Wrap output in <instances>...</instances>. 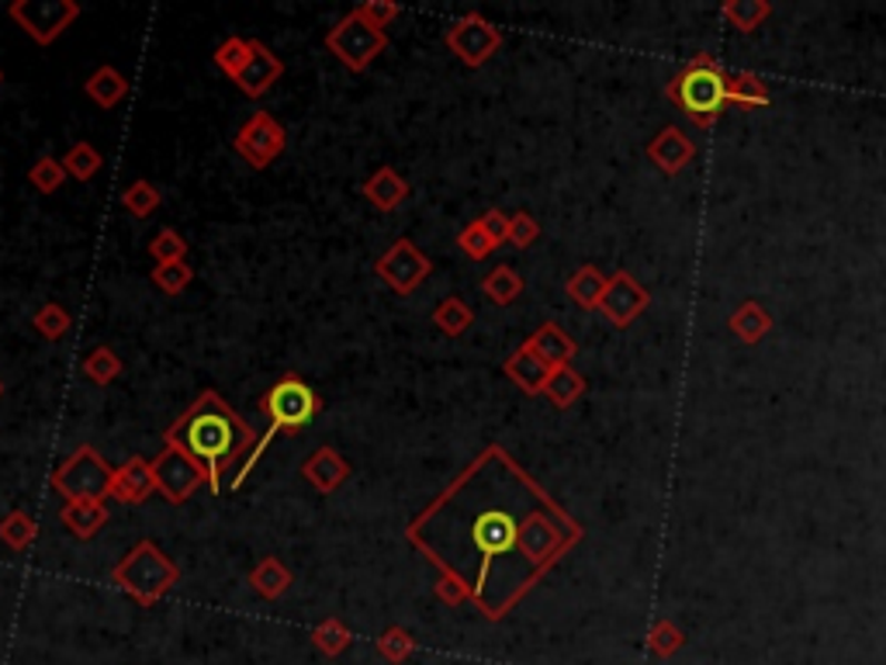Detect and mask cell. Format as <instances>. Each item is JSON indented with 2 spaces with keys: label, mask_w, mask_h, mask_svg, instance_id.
I'll return each mask as SVG.
<instances>
[{
  "label": "cell",
  "mask_w": 886,
  "mask_h": 665,
  "mask_svg": "<svg viewBox=\"0 0 886 665\" xmlns=\"http://www.w3.org/2000/svg\"><path fill=\"white\" fill-rule=\"evenodd\" d=\"M0 395H4V382H0Z\"/></svg>",
  "instance_id": "obj_48"
},
{
  "label": "cell",
  "mask_w": 886,
  "mask_h": 665,
  "mask_svg": "<svg viewBox=\"0 0 886 665\" xmlns=\"http://www.w3.org/2000/svg\"><path fill=\"white\" fill-rule=\"evenodd\" d=\"M354 11H357V14H361L367 25L382 28V31H385V28H388V25H392V21L402 14V8L395 4V0H364V4H361V8H354Z\"/></svg>",
  "instance_id": "obj_43"
},
{
  "label": "cell",
  "mask_w": 886,
  "mask_h": 665,
  "mask_svg": "<svg viewBox=\"0 0 886 665\" xmlns=\"http://www.w3.org/2000/svg\"><path fill=\"white\" fill-rule=\"evenodd\" d=\"M246 56H249V39H243V36H229L226 42H222V46L215 49V67L233 80V77L239 74V67L246 62Z\"/></svg>",
  "instance_id": "obj_41"
},
{
  "label": "cell",
  "mask_w": 886,
  "mask_h": 665,
  "mask_svg": "<svg viewBox=\"0 0 886 665\" xmlns=\"http://www.w3.org/2000/svg\"><path fill=\"white\" fill-rule=\"evenodd\" d=\"M772 315L762 302H741L735 312H731V320H727V330H731L741 343L755 346V343H762L769 333H772Z\"/></svg>",
  "instance_id": "obj_21"
},
{
  "label": "cell",
  "mask_w": 886,
  "mask_h": 665,
  "mask_svg": "<svg viewBox=\"0 0 886 665\" xmlns=\"http://www.w3.org/2000/svg\"><path fill=\"white\" fill-rule=\"evenodd\" d=\"M564 292L579 309L592 312V309H599V299H603V292H607V274L595 264H582L572 277L564 281Z\"/></svg>",
  "instance_id": "obj_25"
},
{
  "label": "cell",
  "mask_w": 886,
  "mask_h": 665,
  "mask_svg": "<svg viewBox=\"0 0 886 665\" xmlns=\"http://www.w3.org/2000/svg\"><path fill=\"white\" fill-rule=\"evenodd\" d=\"M723 101L738 108H766L769 105V87L766 80L751 70H735L723 80Z\"/></svg>",
  "instance_id": "obj_23"
},
{
  "label": "cell",
  "mask_w": 886,
  "mask_h": 665,
  "mask_svg": "<svg viewBox=\"0 0 886 665\" xmlns=\"http://www.w3.org/2000/svg\"><path fill=\"white\" fill-rule=\"evenodd\" d=\"M526 351L530 354H536L541 358L544 364H551V368H564V364H572V358L579 354V346H575V340L568 336L558 323H541L536 326L530 336H526Z\"/></svg>",
  "instance_id": "obj_17"
},
{
  "label": "cell",
  "mask_w": 886,
  "mask_h": 665,
  "mask_svg": "<svg viewBox=\"0 0 886 665\" xmlns=\"http://www.w3.org/2000/svg\"><path fill=\"white\" fill-rule=\"evenodd\" d=\"M648 305H651V295L634 274L617 271L613 277H607V292H603V299H599V312H603L613 326H620V330L630 326Z\"/></svg>",
  "instance_id": "obj_12"
},
{
  "label": "cell",
  "mask_w": 886,
  "mask_h": 665,
  "mask_svg": "<svg viewBox=\"0 0 886 665\" xmlns=\"http://www.w3.org/2000/svg\"><path fill=\"white\" fill-rule=\"evenodd\" d=\"M187 239L177 233V229H160L152 236V243H149V257L156 261V264H174V261H187Z\"/></svg>",
  "instance_id": "obj_39"
},
{
  "label": "cell",
  "mask_w": 886,
  "mask_h": 665,
  "mask_svg": "<svg viewBox=\"0 0 886 665\" xmlns=\"http://www.w3.org/2000/svg\"><path fill=\"white\" fill-rule=\"evenodd\" d=\"M536 239H541V222H536L530 212H516V215H510V243H513V246L526 250V246H533Z\"/></svg>",
  "instance_id": "obj_44"
},
{
  "label": "cell",
  "mask_w": 886,
  "mask_h": 665,
  "mask_svg": "<svg viewBox=\"0 0 886 665\" xmlns=\"http://www.w3.org/2000/svg\"><path fill=\"white\" fill-rule=\"evenodd\" d=\"M769 14H772L769 0H723V4H720V18L731 28L745 31V36H751V31L762 28L769 21Z\"/></svg>",
  "instance_id": "obj_26"
},
{
  "label": "cell",
  "mask_w": 886,
  "mask_h": 665,
  "mask_svg": "<svg viewBox=\"0 0 886 665\" xmlns=\"http://www.w3.org/2000/svg\"><path fill=\"white\" fill-rule=\"evenodd\" d=\"M260 413L267 417L270 430L295 437L323 413V395L315 392L305 378L288 371L260 395Z\"/></svg>",
  "instance_id": "obj_4"
},
{
  "label": "cell",
  "mask_w": 886,
  "mask_h": 665,
  "mask_svg": "<svg viewBox=\"0 0 886 665\" xmlns=\"http://www.w3.org/2000/svg\"><path fill=\"white\" fill-rule=\"evenodd\" d=\"M83 94H87V98H90L93 105H98V108L111 111L115 105H121L125 98H129V80H125V74L115 70V67H98V70H93V74L87 77Z\"/></svg>",
  "instance_id": "obj_22"
},
{
  "label": "cell",
  "mask_w": 886,
  "mask_h": 665,
  "mask_svg": "<svg viewBox=\"0 0 886 665\" xmlns=\"http://www.w3.org/2000/svg\"><path fill=\"white\" fill-rule=\"evenodd\" d=\"M326 49L343 62L351 74H364L371 62L388 49V36L382 28L367 25L357 11H351L346 18H339L329 36H326Z\"/></svg>",
  "instance_id": "obj_6"
},
{
  "label": "cell",
  "mask_w": 886,
  "mask_h": 665,
  "mask_svg": "<svg viewBox=\"0 0 886 665\" xmlns=\"http://www.w3.org/2000/svg\"><path fill=\"white\" fill-rule=\"evenodd\" d=\"M377 655H382L385 662H392V665H402V662H408L416 655V638L408 635L405 627H388V630H382V638H377Z\"/></svg>",
  "instance_id": "obj_37"
},
{
  "label": "cell",
  "mask_w": 886,
  "mask_h": 665,
  "mask_svg": "<svg viewBox=\"0 0 886 665\" xmlns=\"http://www.w3.org/2000/svg\"><path fill=\"white\" fill-rule=\"evenodd\" d=\"M526 289V281L520 277V271H513L510 264H499L485 274L482 281V295L495 305H513Z\"/></svg>",
  "instance_id": "obj_27"
},
{
  "label": "cell",
  "mask_w": 886,
  "mask_h": 665,
  "mask_svg": "<svg viewBox=\"0 0 886 665\" xmlns=\"http://www.w3.org/2000/svg\"><path fill=\"white\" fill-rule=\"evenodd\" d=\"M288 146V133L270 111H253L233 139V149L239 153V160L249 164L253 170H267L277 156Z\"/></svg>",
  "instance_id": "obj_8"
},
{
  "label": "cell",
  "mask_w": 886,
  "mask_h": 665,
  "mask_svg": "<svg viewBox=\"0 0 886 665\" xmlns=\"http://www.w3.org/2000/svg\"><path fill=\"white\" fill-rule=\"evenodd\" d=\"M156 492L152 486V468L146 458H129L121 468L111 471V489L108 496L125 502V506H142Z\"/></svg>",
  "instance_id": "obj_15"
},
{
  "label": "cell",
  "mask_w": 886,
  "mask_h": 665,
  "mask_svg": "<svg viewBox=\"0 0 886 665\" xmlns=\"http://www.w3.org/2000/svg\"><path fill=\"white\" fill-rule=\"evenodd\" d=\"M544 395H548L558 409L575 405V402L585 395V378H582L572 364L554 368L551 378H548V385H544Z\"/></svg>",
  "instance_id": "obj_28"
},
{
  "label": "cell",
  "mask_w": 886,
  "mask_h": 665,
  "mask_svg": "<svg viewBox=\"0 0 886 665\" xmlns=\"http://www.w3.org/2000/svg\"><path fill=\"white\" fill-rule=\"evenodd\" d=\"M292 568L284 565L280 558H274V555H264L257 565H253V573H249V586H253V593L257 596H264V599H280L284 593L292 589Z\"/></svg>",
  "instance_id": "obj_24"
},
{
  "label": "cell",
  "mask_w": 886,
  "mask_h": 665,
  "mask_svg": "<svg viewBox=\"0 0 886 665\" xmlns=\"http://www.w3.org/2000/svg\"><path fill=\"white\" fill-rule=\"evenodd\" d=\"M59 520L67 527L77 541H90V537H98L108 524V506L105 502H87V499H70L67 506L59 510Z\"/></svg>",
  "instance_id": "obj_20"
},
{
  "label": "cell",
  "mask_w": 886,
  "mask_h": 665,
  "mask_svg": "<svg viewBox=\"0 0 886 665\" xmlns=\"http://www.w3.org/2000/svg\"><path fill=\"white\" fill-rule=\"evenodd\" d=\"M723 80H727V70L713 56L700 52V56H692L669 84H664V98L679 105L696 129H713L723 115V108H727Z\"/></svg>",
  "instance_id": "obj_2"
},
{
  "label": "cell",
  "mask_w": 886,
  "mask_h": 665,
  "mask_svg": "<svg viewBox=\"0 0 886 665\" xmlns=\"http://www.w3.org/2000/svg\"><path fill=\"white\" fill-rule=\"evenodd\" d=\"M121 205H125V212L136 215V218H149L156 208L164 205V195L156 192V184H149V180H132L129 187H125Z\"/></svg>",
  "instance_id": "obj_36"
},
{
  "label": "cell",
  "mask_w": 886,
  "mask_h": 665,
  "mask_svg": "<svg viewBox=\"0 0 886 665\" xmlns=\"http://www.w3.org/2000/svg\"><path fill=\"white\" fill-rule=\"evenodd\" d=\"M351 642H354L351 627H346L339 617H326V620H319V624L312 627V645L319 648L326 658L343 655L346 648H351Z\"/></svg>",
  "instance_id": "obj_32"
},
{
  "label": "cell",
  "mask_w": 886,
  "mask_h": 665,
  "mask_svg": "<svg viewBox=\"0 0 886 665\" xmlns=\"http://www.w3.org/2000/svg\"><path fill=\"white\" fill-rule=\"evenodd\" d=\"M302 479L315 489V492H336L346 479H351V464H346V458L336 451V448H319V451H312L302 464Z\"/></svg>",
  "instance_id": "obj_16"
},
{
  "label": "cell",
  "mask_w": 886,
  "mask_h": 665,
  "mask_svg": "<svg viewBox=\"0 0 886 665\" xmlns=\"http://www.w3.org/2000/svg\"><path fill=\"white\" fill-rule=\"evenodd\" d=\"M62 180H67V170H62V164L56 160V156H39L36 167L28 170V184L36 187V192L42 195H56Z\"/></svg>",
  "instance_id": "obj_40"
},
{
  "label": "cell",
  "mask_w": 886,
  "mask_h": 665,
  "mask_svg": "<svg viewBox=\"0 0 886 665\" xmlns=\"http://www.w3.org/2000/svg\"><path fill=\"white\" fill-rule=\"evenodd\" d=\"M364 198L377 208V212H395L405 198H408V180L395 170V167H377L367 180H364Z\"/></svg>",
  "instance_id": "obj_19"
},
{
  "label": "cell",
  "mask_w": 886,
  "mask_h": 665,
  "mask_svg": "<svg viewBox=\"0 0 886 665\" xmlns=\"http://www.w3.org/2000/svg\"><path fill=\"white\" fill-rule=\"evenodd\" d=\"M111 583L139 607H156L180 583V568L156 541H139L111 568Z\"/></svg>",
  "instance_id": "obj_3"
},
{
  "label": "cell",
  "mask_w": 886,
  "mask_h": 665,
  "mask_svg": "<svg viewBox=\"0 0 886 665\" xmlns=\"http://www.w3.org/2000/svg\"><path fill=\"white\" fill-rule=\"evenodd\" d=\"M551 364H544L536 354H530L526 346H516V351L502 361V374L510 378V382L526 392V395H544V385H548V378H551Z\"/></svg>",
  "instance_id": "obj_18"
},
{
  "label": "cell",
  "mask_w": 886,
  "mask_h": 665,
  "mask_svg": "<svg viewBox=\"0 0 886 665\" xmlns=\"http://www.w3.org/2000/svg\"><path fill=\"white\" fill-rule=\"evenodd\" d=\"M121 371H125V364H121V358L111 351V346H93V351L83 358V374L90 378L93 385H111Z\"/></svg>",
  "instance_id": "obj_34"
},
{
  "label": "cell",
  "mask_w": 886,
  "mask_h": 665,
  "mask_svg": "<svg viewBox=\"0 0 886 665\" xmlns=\"http://www.w3.org/2000/svg\"><path fill=\"white\" fill-rule=\"evenodd\" d=\"M152 284L160 289L164 295H180L187 284L195 281V267L187 264V261H174V264H156L152 267Z\"/></svg>",
  "instance_id": "obj_38"
},
{
  "label": "cell",
  "mask_w": 886,
  "mask_h": 665,
  "mask_svg": "<svg viewBox=\"0 0 886 665\" xmlns=\"http://www.w3.org/2000/svg\"><path fill=\"white\" fill-rule=\"evenodd\" d=\"M433 326H436L443 336H461V333H467V330L474 326V309H471L464 299H457V295L443 299V302L433 309Z\"/></svg>",
  "instance_id": "obj_30"
},
{
  "label": "cell",
  "mask_w": 886,
  "mask_h": 665,
  "mask_svg": "<svg viewBox=\"0 0 886 665\" xmlns=\"http://www.w3.org/2000/svg\"><path fill=\"white\" fill-rule=\"evenodd\" d=\"M648 160L669 177H679L696 160V143L679 129V125H664V129L648 143Z\"/></svg>",
  "instance_id": "obj_14"
},
{
  "label": "cell",
  "mask_w": 886,
  "mask_h": 665,
  "mask_svg": "<svg viewBox=\"0 0 886 665\" xmlns=\"http://www.w3.org/2000/svg\"><path fill=\"white\" fill-rule=\"evenodd\" d=\"M59 164H62V170H67V177H73L80 184L93 180V177H98V170L105 167L101 153H98V146H93V143H73Z\"/></svg>",
  "instance_id": "obj_31"
},
{
  "label": "cell",
  "mask_w": 886,
  "mask_h": 665,
  "mask_svg": "<svg viewBox=\"0 0 886 665\" xmlns=\"http://www.w3.org/2000/svg\"><path fill=\"white\" fill-rule=\"evenodd\" d=\"M111 471L108 461L101 458V451L93 443H80V448L62 461L49 486L62 496V499H87V502H105L108 489H111Z\"/></svg>",
  "instance_id": "obj_5"
},
{
  "label": "cell",
  "mask_w": 886,
  "mask_h": 665,
  "mask_svg": "<svg viewBox=\"0 0 886 665\" xmlns=\"http://www.w3.org/2000/svg\"><path fill=\"white\" fill-rule=\"evenodd\" d=\"M0 84H4V70H0Z\"/></svg>",
  "instance_id": "obj_47"
},
{
  "label": "cell",
  "mask_w": 886,
  "mask_h": 665,
  "mask_svg": "<svg viewBox=\"0 0 886 665\" xmlns=\"http://www.w3.org/2000/svg\"><path fill=\"white\" fill-rule=\"evenodd\" d=\"M36 541H39V520L31 514L11 510L0 520V545H8L11 551H28Z\"/></svg>",
  "instance_id": "obj_29"
},
{
  "label": "cell",
  "mask_w": 886,
  "mask_h": 665,
  "mask_svg": "<svg viewBox=\"0 0 886 665\" xmlns=\"http://www.w3.org/2000/svg\"><path fill=\"white\" fill-rule=\"evenodd\" d=\"M682 645H686V635H682V627H679L676 620L658 617V620L651 624V630H648V648H651V655H658V658H672L676 652H682Z\"/></svg>",
  "instance_id": "obj_35"
},
{
  "label": "cell",
  "mask_w": 886,
  "mask_h": 665,
  "mask_svg": "<svg viewBox=\"0 0 886 665\" xmlns=\"http://www.w3.org/2000/svg\"><path fill=\"white\" fill-rule=\"evenodd\" d=\"M31 326H36V333H42V340L56 343V340H62L70 333L73 315L62 309L59 302H46L36 315H31Z\"/></svg>",
  "instance_id": "obj_33"
},
{
  "label": "cell",
  "mask_w": 886,
  "mask_h": 665,
  "mask_svg": "<svg viewBox=\"0 0 886 665\" xmlns=\"http://www.w3.org/2000/svg\"><path fill=\"white\" fill-rule=\"evenodd\" d=\"M436 599H440V604H447V607H461V604H471V589L457 576L440 573V579H436Z\"/></svg>",
  "instance_id": "obj_45"
},
{
  "label": "cell",
  "mask_w": 886,
  "mask_h": 665,
  "mask_svg": "<svg viewBox=\"0 0 886 665\" xmlns=\"http://www.w3.org/2000/svg\"><path fill=\"white\" fill-rule=\"evenodd\" d=\"M479 226L485 229V236L502 246V243H510V215H505L502 208H489L482 218H479Z\"/></svg>",
  "instance_id": "obj_46"
},
{
  "label": "cell",
  "mask_w": 886,
  "mask_h": 665,
  "mask_svg": "<svg viewBox=\"0 0 886 665\" xmlns=\"http://www.w3.org/2000/svg\"><path fill=\"white\" fill-rule=\"evenodd\" d=\"M284 77V62L260 42L249 39V56L239 67V74L233 77V84L246 94V98H264V94Z\"/></svg>",
  "instance_id": "obj_13"
},
{
  "label": "cell",
  "mask_w": 886,
  "mask_h": 665,
  "mask_svg": "<svg viewBox=\"0 0 886 665\" xmlns=\"http://www.w3.org/2000/svg\"><path fill=\"white\" fill-rule=\"evenodd\" d=\"M457 246H461V250L467 253V257H471V261H485V257H489V253L495 250V243H492V239L485 236V229L479 226V218H474V222H467V226H464V229L457 233Z\"/></svg>",
  "instance_id": "obj_42"
},
{
  "label": "cell",
  "mask_w": 886,
  "mask_h": 665,
  "mask_svg": "<svg viewBox=\"0 0 886 665\" xmlns=\"http://www.w3.org/2000/svg\"><path fill=\"white\" fill-rule=\"evenodd\" d=\"M447 49L464 62V67L479 70L485 62L502 49V31L479 11H467L464 18H457L451 28H447Z\"/></svg>",
  "instance_id": "obj_9"
},
{
  "label": "cell",
  "mask_w": 886,
  "mask_h": 665,
  "mask_svg": "<svg viewBox=\"0 0 886 665\" xmlns=\"http://www.w3.org/2000/svg\"><path fill=\"white\" fill-rule=\"evenodd\" d=\"M8 14L36 46H52L80 18V4L77 0H14Z\"/></svg>",
  "instance_id": "obj_7"
},
{
  "label": "cell",
  "mask_w": 886,
  "mask_h": 665,
  "mask_svg": "<svg viewBox=\"0 0 886 665\" xmlns=\"http://www.w3.org/2000/svg\"><path fill=\"white\" fill-rule=\"evenodd\" d=\"M149 468H152V486H156V492H160L174 506H184L187 499H191L205 486L201 468L191 458H187V454H180L177 448H170V443H164V451L149 461Z\"/></svg>",
  "instance_id": "obj_11"
},
{
  "label": "cell",
  "mask_w": 886,
  "mask_h": 665,
  "mask_svg": "<svg viewBox=\"0 0 886 665\" xmlns=\"http://www.w3.org/2000/svg\"><path fill=\"white\" fill-rule=\"evenodd\" d=\"M433 261L413 243V239H395L374 264V274L382 277L395 295H413L420 284L430 277Z\"/></svg>",
  "instance_id": "obj_10"
},
{
  "label": "cell",
  "mask_w": 886,
  "mask_h": 665,
  "mask_svg": "<svg viewBox=\"0 0 886 665\" xmlns=\"http://www.w3.org/2000/svg\"><path fill=\"white\" fill-rule=\"evenodd\" d=\"M257 440H260L257 430H253L215 389H205L184 409V417L164 433V443H170V448H177L180 454H187L201 468L205 486L215 496L222 492V475L236 461H243L249 454V443H257Z\"/></svg>",
  "instance_id": "obj_1"
}]
</instances>
